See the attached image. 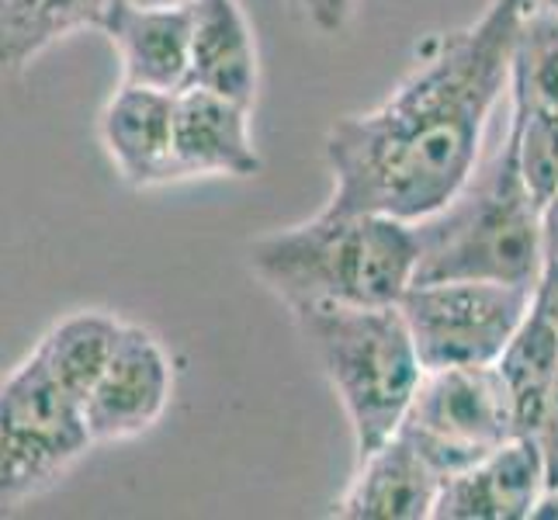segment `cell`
I'll return each mask as SVG.
<instances>
[{"mask_svg":"<svg viewBox=\"0 0 558 520\" xmlns=\"http://www.w3.org/2000/svg\"><path fill=\"white\" fill-rule=\"evenodd\" d=\"M521 0H489L475 22L434 32L416 63L372 111L326 132L333 191L326 208L381 211L416 222L465 184L496 108L510 98Z\"/></svg>","mask_w":558,"mask_h":520,"instance_id":"obj_1","label":"cell"},{"mask_svg":"<svg viewBox=\"0 0 558 520\" xmlns=\"http://www.w3.org/2000/svg\"><path fill=\"white\" fill-rule=\"evenodd\" d=\"M416 275L413 281L486 278L534 288L542 271V205L517 160V132H493L472 173L454 195L413 222Z\"/></svg>","mask_w":558,"mask_h":520,"instance_id":"obj_2","label":"cell"},{"mask_svg":"<svg viewBox=\"0 0 558 520\" xmlns=\"http://www.w3.org/2000/svg\"><path fill=\"white\" fill-rule=\"evenodd\" d=\"M254 271L284 310L313 302L396 305L416 275V233L381 211L319 208L250 243Z\"/></svg>","mask_w":558,"mask_h":520,"instance_id":"obj_3","label":"cell"},{"mask_svg":"<svg viewBox=\"0 0 558 520\" xmlns=\"http://www.w3.org/2000/svg\"><path fill=\"white\" fill-rule=\"evenodd\" d=\"M351 423L357 458L389 440L420 385L423 364L396 305L313 302L288 310Z\"/></svg>","mask_w":558,"mask_h":520,"instance_id":"obj_4","label":"cell"},{"mask_svg":"<svg viewBox=\"0 0 558 520\" xmlns=\"http://www.w3.org/2000/svg\"><path fill=\"white\" fill-rule=\"evenodd\" d=\"M84 407L35 354L0 378V517L49 493L90 451Z\"/></svg>","mask_w":558,"mask_h":520,"instance_id":"obj_5","label":"cell"},{"mask_svg":"<svg viewBox=\"0 0 558 520\" xmlns=\"http://www.w3.org/2000/svg\"><path fill=\"white\" fill-rule=\"evenodd\" d=\"M396 434L407 437L440 475L469 469L521 437L507 382L496 364L423 368Z\"/></svg>","mask_w":558,"mask_h":520,"instance_id":"obj_6","label":"cell"},{"mask_svg":"<svg viewBox=\"0 0 558 520\" xmlns=\"http://www.w3.org/2000/svg\"><path fill=\"white\" fill-rule=\"evenodd\" d=\"M534 310V288L486 278L413 281L399 299L423 368L496 364Z\"/></svg>","mask_w":558,"mask_h":520,"instance_id":"obj_7","label":"cell"},{"mask_svg":"<svg viewBox=\"0 0 558 520\" xmlns=\"http://www.w3.org/2000/svg\"><path fill=\"white\" fill-rule=\"evenodd\" d=\"M174 396V361L160 337L140 323H122L108 368L84 399L94 445L143 437L163 420Z\"/></svg>","mask_w":558,"mask_h":520,"instance_id":"obj_8","label":"cell"},{"mask_svg":"<svg viewBox=\"0 0 558 520\" xmlns=\"http://www.w3.org/2000/svg\"><path fill=\"white\" fill-rule=\"evenodd\" d=\"M548 493L545 451L534 437H513L475 465L445 475L437 520H527Z\"/></svg>","mask_w":558,"mask_h":520,"instance_id":"obj_9","label":"cell"},{"mask_svg":"<svg viewBox=\"0 0 558 520\" xmlns=\"http://www.w3.org/2000/svg\"><path fill=\"white\" fill-rule=\"evenodd\" d=\"M122 60V84L178 94L191 73V35H195V0L191 4H136L114 0L101 28Z\"/></svg>","mask_w":558,"mask_h":520,"instance_id":"obj_10","label":"cell"},{"mask_svg":"<svg viewBox=\"0 0 558 520\" xmlns=\"http://www.w3.org/2000/svg\"><path fill=\"white\" fill-rule=\"evenodd\" d=\"M174 98L170 90L122 84L101 111V143L119 178L136 188H163L178 178Z\"/></svg>","mask_w":558,"mask_h":520,"instance_id":"obj_11","label":"cell"},{"mask_svg":"<svg viewBox=\"0 0 558 520\" xmlns=\"http://www.w3.org/2000/svg\"><path fill=\"white\" fill-rule=\"evenodd\" d=\"M174 157L178 178H254L260 153L250 132V108L202 87L174 98Z\"/></svg>","mask_w":558,"mask_h":520,"instance_id":"obj_12","label":"cell"},{"mask_svg":"<svg viewBox=\"0 0 558 520\" xmlns=\"http://www.w3.org/2000/svg\"><path fill=\"white\" fill-rule=\"evenodd\" d=\"M440 475L407 437L389 440L357 458V472L333 504L343 520H427L440 496Z\"/></svg>","mask_w":558,"mask_h":520,"instance_id":"obj_13","label":"cell"},{"mask_svg":"<svg viewBox=\"0 0 558 520\" xmlns=\"http://www.w3.org/2000/svg\"><path fill=\"white\" fill-rule=\"evenodd\" d=\"M257 84V43L240 0H195L187 87H202L254 108Z\"/></svg>","mask_w":558,"mask_h":520,"instance_id":"obj_14","label":"cell"},{"mask_svg":"<svg viewBox=\"0 0 558 520\" xmlns=\"http://www.w3.org/2000/svg\"><path fill=\"white\" fill-rule=\"evenodd\" d=\"M114 0H0V70L17 73L60 38L105 28Z\"/></svg>","mask_w":558,"mask_h":520,"instance_id":"obj_15","label":"cell"},{"mask_svg":"<svg viewBox=\"0 0 558 520\" xmlns=\"http://www.w3.org/2000/svg\"><path fill=\"white\" fill-rule=\"evenodd\" d=\"M122 323L101 310H81L60 323H52L32 347V354L43 361V368L60 389L84 407V399L98 385L108 368L114 340H119Z\"/></svg>","mask_w":558,"mask_h":520,"instance_id":"obj_16","label":"cell"},{"mask_svg":"<svg viewBox=\"0 0 558 520\" xmlns=\"http://www.w3.org/2000/svg\"><path fill=\"white\" fill-rule=\"evenodd\" d=\"M496 368L507 382L517 431H521V437H534L537 427H542L558 372V326L531 310L521 330L513 334L504 354L496 358Z\"/></svg>","mask_w":558,"mask_h":520,"instance_id":"obj_17","label":"cell"},{"mask_svg":"<svg viewBox=\"0 0 558 520\" xmlns=\"http://www.w3.org/2000/svg\"><path fill=\"white\" fill-rule=\"evenodd\" d=\"M507 101L517 111H558V14H521Z\"/></svg>","mask_w":558,"mask_h":520,"instance_id":"obj_18","label":"cell"},{"mask_svg":"<svg viewBox=\"0 0 558 520\" xmlns=\"http://www.w3.org/2000/svg\"><path fill=\"white\" fill-rule=\"evenodd\" d=\"M517 132V160L534 202H545L558 191V111H517L510 108Z\"/></svg>","mask_w":558,"mask_h":520,"instance_id":"obj_19","label":"cell"},{"mask_svg":"<svg viewBox=\"0 0 558 520\" xmlns=\"http://www.w3.org/2000/svg\"><path fill=\"white\" fill-rule=\"evenodd\" d=\"M302 22L316 28L319 35H337L348 28L357 0H292Z\"/></svg>","mask_w":558,"mask_h":520,"instance_id":"obj_20","label":"cell"},{"mask_svg":"<svg viewBox=\"0 0 558 520\" xmlns=\"http://www.w3.org/2000/svg\"><path fill=\"white\" fill-rule=\"evenodd\" d=\"M534 440L545 451V469H548V489H558V372H555V385L548 396V407L542 416V427H537Z\"/></svg>","mask_w":558,"mask_h":520,"instance_id":"obj_21","label":"cell"},{"mask_svg":"<svg viewBox=\"0 0 558 520\" xmlns=\"http://www.w3.org/2000/svg\"><path fill=\"white\" fill-rule=\"evenodd\" d=\"M534 313L558 326V257H545L534 281Z\"/></svg>","mask_w":558,"mask_h":520,"instance_id":"obj_22","label":"cell"},{"mask_svg":"<svg viewBox=\"0 0 558 520\" xmlns=\"http://www.w3.org/2000/svg\"><path fill=\"white\" fill-rule=\"evenodd\" d=\"M558 257V191L542 208V261Z\"/></svg>","mask_w":558,"mask_h":520,"instance_id":"obj_23","label":"cell"},{"mask_svg":"<svg viewBox=\"0 0 558 520\" xmlns=\"http://www.w3.org/2000/svg\"><path fill=\"white\" fill-rule=\"evenodd\" d=\"M534 517H537V520H558V489H548V493H545L542 507H537Z\"/></svg>","mask_w":558,"mask_h":520,"instance_id":"obj_24","label":"cell"},{"mask_svg":"<svg viewBox=\"0 0 558 520\" xmlns=\"http://www.w3.org/2000/svg\"><path fill=\"white\" fill-rule=\"evenodd\" d=\"M524 11H548V14H558V0H521Z\"/></svg>","mask_w":558,"mask_h":520,"instance_id":"obj_25","label":"cell"},{"mask_svg":"<svg viewBox=\"0 0 558 520\" xmlns=\"http://www.w3.org/2000/svg\"><path fill=\"white\" fill-rule=\"evenodd\" d=\"M136 4H191V0H136Z\"/></svg>","mask_w":558,"mask_h":520,"instance_id":"obj_26","label":"cell"}]
</instances>
